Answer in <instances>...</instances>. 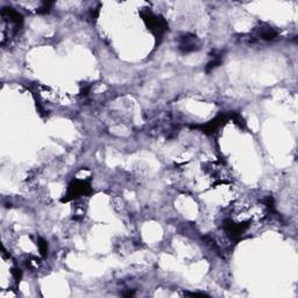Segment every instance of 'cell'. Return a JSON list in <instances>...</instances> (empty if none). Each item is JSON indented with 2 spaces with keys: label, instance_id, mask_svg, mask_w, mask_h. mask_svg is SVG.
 <instances>
[{
  "label": "cell",
  "instance_id": "obj_1",
  "mask_svg": "<svg viewBox=\"0 0 298 298\" xmlns=\"http://www.w3.org/2000/svg\"><path fill=\"white\" fill-rule=\"evenodd\" d=\"M90 191H91L90 180H82V178H77L76 177V180H72V182L69 184L66 197L63 198L62 202L80 200V198L83 197L84 194H88Z\"/></svg>",
  "mask_w": 298,
  "mask_h": 298
},
{
  "label": "cell",
  "instance_id": "obj_2",
  "mask_svg": "<svg viewBox=\"0 0 298 298\" xmlns=\"http://www.w3.org/2000/svg\"><path fill=\"white\" fill-rule=\"evenodd\" d=\"M141 16L144 18V21L146 22L147 27L156 38H161L163 34L166 33L168 30V24L163 18L156 16V14L152 13L150 10H144L141 12Z\"/></svg>",
  "mask_w": 298,
  "mask_h": 298
},
{
  "label": "cell",
  "instance_id": "obj_3",
  "mask_svg": "<svg viewBox=\"0 0 298 298\" xmlns=\"http://www.w3.org/2000/svg\"><path fill=\"white\" fill-rule=\"evenodd\" d=\"M180 49L183 52H194L200 48V41L196 35L194 34H184L183 36L180 38V42H178Z\"/></svg>",
  "mask_w": 298,
  "mask_h": 298
},
{
  "label": "cell",
  "instance_id": "obj_4",
  "mask_svg": "<svg viewBox=\"0 0 298 298\" xmlns=\"http://www.w3.org/2000/svg\"><path fill=\"white\" fill-rule=\"evenodd\" d=\"M255 38H258L261 40H266V41H272L275 40L278 38V32H276L274 28H272L268 24H260V27L256 28V36H254Z\"/></svg>",
  "mask_w": 298,
  "mask_h": 298
},
{
  "label": "cell",
  "instance_id": "obj_5",
  "mask_svg": "<svg viewBox=\"0 0 298 298\" xmlns=\"http://www.w3.org/2000/svg\"><path fill=\"white\" fill-rule=\"evenodd\" d=\"M38 250H40V254L42 255V256L46 258L48 255V244L47 241H46L44 239H42V238H40V239L38 240Z\"/></svg>",
  "mask_w": 298,
  "mask_h": 298
}]
</instances>
